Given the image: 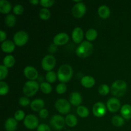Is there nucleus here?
I'll use <instances>...</instances> for the list:
<instances>
[{"instance_id":"nucleus-27","label":"nucleus","mask_w":131,"mask_h":131,"mask_svg":"<svg viewBox=\"0 0 131 131\" xmlns=\"http://www.w3.org/2000/svg\"><path fill=\"white\" fill-rule=\"evenodd\" d=\"M77 113L80 117L86 118L89 115V110L84 106H79L77 107Z\"/></svg>"},{"instance_id":"nucleus-22","label":"nucleus","mask_w":131,"mask_h":131,"mask_svg":"<svg viewBox=\"0 0 131 131\" xmlns=\"http://www.w3.org/2000/svg\"><path fill=\"white\" fill-rule=\"evenodd\" d=\"M120 113L122 116L125 120L131 119V106L129 104H125L122 106L120 109Z\"/></svg>"},{"instance_id":"nucleus-17","label":"nucleus","mask_w":131,"mask_h":131,"mask_svg":"<svg viewBox=\"0 0 131 131\" xmlns=\"http://www.w3.org/2000/svg\"><path fill=\"white\" fill-rule=\"evenodd\" d=\"M15 49V44L11 40H5L1 43V49L4 52L11 53Z\"/></svg>"},{"instance_id":"nucleus-7","label":"nucleus","mask_w":131,"mask_h":131,"mask_svg":"<svg viewBox=\"0 0 131 131\" xmlns=\"http://www.w3.org/2000/svg\"><path fill=\"white\" fill-rule=\"evenodd\" d=\"M14 42L16 46H24L28 42L29 37L28 33L24 31H19L14 36Z\"/></svg>"},{"instance_id":"nucleus-43","label":"nucleus","mask_w":131,"mask_h":131,"mask_svg":"<svg viewBox=\"0 0 131 131\" xmlns=\"http://www.w3.org/2000/svg\"><path fill=\"white\" fill-rule=\"evenodd\" d=\"M6 38V33L3 30L0 31V42H1L3 43V42H5Z\"/></svg>"},{"instance_id":"nucleus-45","label":"nucleus","mask_w":131,"mask_h":131,"mask_svg":"<svg viewBox=\"0 0 131 131\" xmlns=\"http://www.w3.org/2000/svg\"><path fill=\"white\" fill-rule=\"evenodd\" d=\"M40 1H38V0H31V1H29V3L33 5H38V3H40Z\"/></svg>"},{"instance_id":"nucleus-36","label":"nucleus","mask_w":131,"mask_h":131,"mask_svg":"<svg viewBox=\"0 0 131 131\" xmlns=\"http://www.w3.org/2000/svg\"><path fill=\"white\" fill-rule=\"evenodd\" d=\"M67 90V87L65 83H60L57 85L56 88V91L58 94H63L66 92Z\"/></svg>"},{"instance_id":"nucleus-16","label":"nucleus","mask_w":131,"mask_h":131,"mask_svg":"<svg viewBox=\"0 0 131 131\" xmlns=\"http://www.w3.org/2000/svg\"><path fill=\"white\" fill-rule=\"evenodd\" d=\"M83 101L82 96L79 92H74L69 96V102L74 106H79Z\"/></svg>"},{"instance_id":"nucleus-31","label":"nucleus","mask_w":131,"mask_h":131,"mask_svg":"<svg viewBox=\"0 0 131 131\" xmlns=\"http://www.w3.org/2000/svg\"><path fill=\"white\" fill-rule=\"evenodd\" d=\"M58 78L57 74L54 71H49L46 73V79L47 83H54L56 81Z\"/></svg>"},{"instance_id":"nucleus-24","label":"nucleus","mask_w":131,"mask_h":131,"mask_svg":"<svg viewBox=\"0 0 131 131\" xmlns=\"http://www.w3.org/2000/svg\"><path fill=\"white\" fill-rule=\"evenodd\" d=\"M78 118L73 114H69L65 117V123L70 127H74L78 124Z\"/></svg>"},{"instance_id":"nucleus-4","label":"nucleus","mask_w":131,"mask_h":131,"mask_svg":"<svg viewBox=\"0 0 131 131\" xmlns=\"http://www.w3.org/2000/svg\"><path fill=\"white\" fill-rule=\"evenodd\" d=\"M40 88V84L36 81H28L23 87V93L26 97H32L35 95Z\"/></svg>"},{"instance_id":"nucleus-6","label":"nucleus","mask_w":131,"mask_h":131,"mask_svg":"<svg viewBox=\"0 0 131 131\" xmlns=\"http://www.w3.org/2000/svg\"><path fill=\"white\" fill-rule=\"evenodd\" d=\"M56 58L52 55H46L42 61V67L46 71H52L56 65Z\"/></svg>"},{"instance_id":"nucleus-9","label":"nucleus","mask_w":131,"mask_h":131,"mask_svg":"<svg viewBox=\"0 0 131 131\" xmlns=\"http://www.w3.org/2000/svg\"><path fill=\"white\" fill-rule=\"evenodd\" d=\"M86 12V6L83 2L78 3L74 5L72 9V15L75 18H81Z\"/></svg>"},{"instance_id":"nucleus-3","label":"nucleus","mask_w":131,"mask_h":131,"mask_svg":"<svg viewBox=\"0 0 131 131\" xmlns=\"http://www.w3.org/2000/svg\"><path fill=\"white\" fill-rule=\"evenodd\" d=\"M127 85L123 80H116L112 84L111 87V94L116 97H122L125 94Z\"/></svg>"},{"instance_id":"nucleus-46","label":"nucleus","mask_w":131,"mask_h":131,"mask_svg":"<svg viewBox=\"0 0 131 131\" xmlns=\"http://www.w3.org/2000/svg\"><path fill=\"white\" fill-rule=\"evenodd\" d=\"M67 131H71V130H67Z\"/></svg>"},{"instance_id":"nucleus-21","label":"nucleus","mask_w":131,"mask_h":131,"mask_svg":"<svg viewBox=\"0 0 131 131\" xmlns=\"http://www.w3.org/2000/svg\"><path fill=\"white\" fill-rule=\"evenodd\" d=\"M111 11L110 8L106 5H104L100 6L98 9V14L100 17L103 19H107L110 16Z\"/></svg>"},{"instance_id":"nucleus-29","label":"nucleus","mask_w":131,"mask_h":131,"mask_svg":"<svg viewBox=\"0 0 131 131\" xmlns=\"http://www.w3.org/2000/svg\"><path fill=\"white\" fill-rule=\"evenodd\" d=\"M40 88L41 91L45 94H49L52 92V89L51 84L47 82H42L40 84Z\"/></svg>"},{"instance_id":"nucleus-37","label":"nucleus","mask_w":131,"mask_h":131,"mask_svg":"<svg viewBox=\"0 0 131 131\" xmlns=\"http://www.w3.org/2000/svg\"><path fill=\"white\" fill-rule=\"evenodd\" d=\"M25 113L23 110H18L14 114V118L17 121H21V120H24L25 118Z\"/></svg>"},{"instance_id":"nucleus-25","label":"nucleus","mask_w":131,"mask_h":131,"mask_svg":"<svg viewBox=\"0 0 131 131\" xmlns=\"http://www.w3.org/2000/svg\"><path fill=\"white\" fill-rule=\"evenodd\" d=\"M15 63V59L12 55H7L3 59V65L7 68L14 67Z\"/></svg>"},{"instance_id":"nucleus-38","label":"nucleus","mask_w":131,"mask_h":131,"mask_svg":"<svg viewBox=\"0 0 131 131\" xmlns=\"http://www.w3.org/2000/svg\"><path fill=\"white\" fill-rule=\"evenodd\" d=\"M55 3L54 0H41L40 4L45 8L51 7Z\"/></svg>"},{"instance_id":"nucleus-35","label":"nucleus","mask_w":131,"mask_h":131,"mask_svg":"<svg viewBox=\"0 0 131 131\" xmlns=\"http://www.w3.org/2000/svg\"><path fill=\"white\" fill-rule=\"evenodd\" d=\"M8 74V70L4 65H0V80L2 81L6 78Z\"/></svg>"},{"instance_id":"nucleus-33","label":"nucleus","mask_w":131,"mask_h":131,"mask_svg":"<svg viewBox=\"0 0 131 131\" xmlns=\"http://www.w3.org/2000/svg\"><path fill=\"white\" fill-rule=\"evenodd\" d=\"M9 92L8 85L5 82L1 81L0 82V95H5Z\"/></svg>"},{"instance_id":"nucleus-15","label":"nucleus","mask_w":131,"mask_h":131,"mask_svg":"<svg viewBox=\"0 0 131 131\" xmlns=\"http://www.w3.org/2000/svg\"><path fill=\"white\" fill-rule=\"evenodd\" d=\"M83 36H84V33H83V29L79 27H76L74 28L72 33V38L74 43H82Z\"/></svg>"},{"instance_id":"nucleus-40","label":"nucleus","mask_w":131,"mask_h":131,"mask_svg":"<svg viewBox=\"0 0 131 131\" xmlns=\"http://www.w3.org/2000/svg\"><path fill=\"white\" fill-rule=\"evenodd\" d=\"M19 104L22 106H28L31 104L30 101L27 97H22L19 99Z\"/></svg>"},{"instance_id":"nucleus-1","label":"nucleus","mask_w":131,"mask_h":131,"mask_svg":"<svg viewBox=\"0 0 131 131\" xmlns=\"http://www.w3.org/2000/svg\"><path fill=\"white\" fill-rule=\"evenodd\" d=\"M73 75V69L70 65L64 64L60 67L57 72L58 79L61 83H66L70 81Z\"/></svg>"},{"instance_id":"nucleus-34","label":"nucleus","mask_w":131,"mask_h":131,"mask_svg":"<svg viewBox=\"0 0 131 131\" xmlns=\"http://www.w3.org/2000/svg\"><path fill=\"white\" fill-rule=\"evenodd\" d=\"M110 91H111V89H110L109 86L107 85V84H101L99 87V93L101 95H107L109 93V92H110Z\"/></svg>"},{"instance_id":"nucleus-12","label":"nucleus","mask_w":131,"mask_h":131,"mask_svg":"<svg viewBox=\"0 0 131 131\" xmlns=\"http://www.w3.org/2000/svg\"><path fill=\"white\" fill-rule=\"evenodd\" d=\"M107 109L111 113H116L120 110L121 107V104H120V100L118 99L116 97H112L110 98L107 101V105H106Z\"/></svg>"},{"instance_id":"nucleus-41","label":"nucleus","mask_w":131,"mask_h":131,"mask_svg":"<svg viewBox=\"0 0 131 131\" xmlns=\"http://www.w3.org/2000/svg\"><path fill=\"white\" fill-rule=\"evenodd\" d=\"M37 131H51V130L49 125L42 124L38 125V128H37Z\"/></svg>"},{"instance_id":"nucleus-39","label":"nucleus","mask_w":131,"mask_h":131,"mask_svg":"<svg viewBox=\"0 0 131 131\" xmlns=\"http://www.w3.org/2000/svg\"><path fill=\"white\" fill-rule=\"evenodd\" d=\"M13 12H14V14L17 15H21L24 12V8L21 5L17 4V5H15V6L13 8Z\"/></svg>"},{"instance_id":"nucleus-8","label":"nucleus","mask_w":131,"mask_h":131,"mask_svg":"<svg viewBox=\"0 0 131 131\" xmlns=\"http://www.w3.org/2000/svg\"><path fill=\"white\" fill-rule=\"evenodd\" d=\"M24 125L27 129L33 130L38 128V119L35 115H28L26 116L24 120Z\"/></svg>"},{"instance_id":"nucleus-10","label":"nucleus","mask_w":131,"mask_h":131,"mask_svg":"<svg viewBox=\"0 0 131 131\" xmlns=\"http://www.w3.org/2000/svg\"><path fill=\"white\" fill-rule=\"evenodd\" d=\"M51 126L56 130H61L65 127V118L62 116L59 115H56L53 116L50 121Z\"/></svg>"},{"instance_id":"nucleus-42","label":"nucleus","mask_w":131,"mask_h":131,"mask_svg":"<svg viewBox=\"0 0 131 131\" xmlns=\"http://www.w3.org/2000/svg\"><path fill=\"white\" fill-rule=\"evenodd\" d=\"M49 115V112L47 111V110L46 109H42L40 111H39V116L40 117L42 118L45 119L46 118H47Z\"/></svg>"},{"instance_id":"nucleus-23","label":"nucleus","mask_w":131,"mask_h":131,"mask_svg":"<svg viewBox=\"0 0 131 131\" xmlns=\"http://www.w3.org/2000/svg\"><path fill=\"white\" fill-rule=\"evenodd\" d=\"M12 10V5L9 1L6 0L0 1V12L2 14H8Z\"/></svg>"},{"instance_id":"nucleus-44","label":"nucleus","mask_w":131,"mask_h":131,"mask_svg":"<svg viewBox=\"0 0 131 131\" xmlns=\"http://www.w3.org/2000/svg\"><path fill=\"white\" fill-rule=\"evenodd\" d=\"M56 51H57V46H56L54 43L51 44L49 47V51L50 53H54Z\"/></svg>"},{"instance_id":"nucleus-26","label":"nucleus","mask_w":131,"mask_h":131,"mask_svg":"<svg viewBox=\"0 0 131 131\" xmlns=\"http://www.w3.org/2000/svg\"><path fill=\"white\" fill-rule=\"evenodd\" d=\"M97 36H98L97 31L93 28H90L86 33V38L87 40L89 42L95 40L97 38Z\"/></svg>"},{"instance_id":"nucleus-2","label":"nucleus","mask_w":131,"mask_h":131,"mask_svg":"<svg viewBox=\"0 0 131 131\" xmlns=\"http://www.w3.org/2000/svg\"><path fill=\"white\" fill-rule=\"evenodd\" d=\"M93 51V44L89 41H83L77 48L75 53L79 58H87L90 56Z\"/></svg>"},{"instance_id":"nucleus-20","label":"nucleus","mask_w":131,"mask_h":131,"mask_svg":"<svg viewBox=\"0 0 131 131\" xmlns=\"http://www.w3.org/2000/svg\"><path fill=\"white\" fill-rule=\"evenodd\" d=\"M81 83L85 88H90L95 85V80L91 75H85L82 78L81 80Z\"/></svg>"},{"instance_id":"nucleus-13","label":"nucleus","mask_w":131,"mask_h":131,"mask_svg":"<svg viewBox=\"0 0 131 131\" xmlns=\"http://www.w3.org/2000/svg\"><path fill=\"white\" fill-rule=\"evenodd\" d=\"M24 75L30 81H35L38 78V73L37 69L32 66H27L24 69Z\"/></svg>"},{"instance_id":"nucleus-32","label":"nucleus","mask_w":131,"mask_h":131,"mask_svg":"<svg viewBox=\"0 0 131 131\" xmlns=\"http://www.w3.org/2000/svg\"><path fill=\"white\" fill-rule=\"evenodd\" d=\"M5 23L8 27H13L16 23V17L13 14H8L5 17Z\"/></svg>"},{"instance_id":"nucleus-5","label":"nucleus","mask_w":131,"mask_h":131,"mask_svg":"<svg viewBox=\"0 0 131 131\" xmlns=\"http://www.w3.org/2000/svg\"><path fill=\"white\" fill-rule=\"evenodd\" d=\"M55 107L56 110L63 115H65L70 112L71 109V104L65 99H60L55 102Z\"/></svg>"},{"instance_id":"nucleus-28","label":"nucleus","mask_w":131,"mask_h":131,"mask_svg":"<svg viewBox=\"0 0 131 131\" xmlns=\"http://www.w3.org/2000/svg\"><path fill=\"white\" fill-rule=\"evenodd\" d=\"M111 122L116 127H122L125 124V119L122 116L115 115L112 118Z\"/></svg>"},{"instance_id":"nucleus-11","label":"nucleus","mask_w":131,"mask_h":131,"mask_svg":"<svg viewBox=\"0 0 131 131\" xmlns=\"http://www.w3.org/2000/svg\"><path fill=\"white\" fill-rule=\"evenodd\" d=\"M92 111L95 116L98 118H101L104 116L107 111V107L104 103L101 102H97L94 104Z\"/></svg>"},{"instance_id":"nucleus-30","label":"nucleus","mask_w":131,"mask_h":131,"mask_svg":"<svg viewBox=\"0 0 131 131\" xmlns=\"http://www.w3.org/2000/svg\"><path fill=\"white\" fill-rule=\"evenodd\" d=\"M51 12H50L49 10H48L47 8H42L40 10L39 17L42 20H48V19L51 17Z\"/></svg>"},{"instance_id":"nucleus-18","label":"nucleus","mask_w":131,"mask_h":131,"mask_svg":"<svg viewBox=\"0 0 131 131\" xmlns=\"http://www.w3.org/2000/svg\"><path fill=\"white\" fill-rule=\"evenodd\" d=\"M17 121L14 118H8L5 123V129L6 131H15L17 127Z\"/></svg>"},{"instance_id":"nucleus-19","label":"nucleus","mask_w":131,"mask_h":131,"mask_svg":"<svg viewBox=\"0 0 131 131\" xmlns=\"http://www.w3.org/2000/svg\"><path fill=\"white\" fill-rule=\"evenodd\" d=\"M45 106V102L41 99H35L31 102V108L34 111H40L42 109H43Z\"/></svg>"},{"instance_id":"nucleus-14","label":"nucleus","mask_w":131,"mask_h":131,"mask_svg":"<svg viewBox=\"0 0 131 131\" xmlns=\"http://www.w3.org/2000/svg\"><path fill=\"white\" fill-rule=\"evenodd\" d=\"M69 36L65 33H60L56 35L53 39V43L56 46H63L69 42Z\"/></svg>"}]
</instances>
